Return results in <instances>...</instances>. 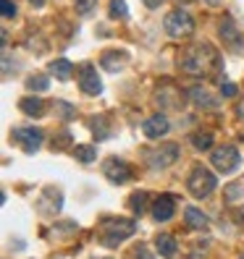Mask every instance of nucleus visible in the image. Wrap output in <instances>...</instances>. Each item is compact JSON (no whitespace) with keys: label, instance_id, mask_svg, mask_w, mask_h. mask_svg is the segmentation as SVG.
<instances>
[{"label":"nucleus","instance_id":"f257e3e1","mask_svg":"<svg viewBox=\"0 0 244 259\" xmlns=\"http://www.w3.org/2000/svg\"><path fill=\"white\" fill-rule=\"evenodd\" d=\"M218 50L210 45V42H197V45H189L179 53V68L189 76H210L213 68L218 66Z\"/></svg>","mask_w":244,"mask_h":259},{"label":"nucleus","instance_id":"f03ea898","mask_svg":"<svg viewBox=\"0 0 244 259\" xmlns=\"http://www.w3.org/2000/svg\"><path fill=\"white\" fill-rule=\"evenodd\" d=\"M134 230H137V225L129 217H102L100 228H97V235H100L102 246L115 249V246H121L126 238H132Z\"/></svg>","mask_w":244,"mask_h":259},{"label":"nucleus","instance_id":"7ed1b4c3","mask_svg":"<svg viewBox=\"0 0 244 259\" xmlns=\"http://www.w3.org/2000/svg\"><path fill=\"white\" fill-rule=\"evenodd\" d=\"M163 29H166V34L171 40H187L194 34V19L184 8H176L163 19Z\"/></svg>","mask_w":244,"mask_h":259},{"label":"nucleus","instance_id":"20e7f679","mask_svg":"<svg viewBox=\"0 0 244 259\" xmlns=\"http://www.w3.org/2000/svg\"><path fill=\"white\" fill-rule=\"evenodd\" d=\"M181 157V147L176 141H166L158 149H145V162L150 170H166Z\"/></svg>","mask_w":244,"mask_h":259},{"label":"nucleus","instance_id":"39448f33","mask_svg":"<svg viewBox=\"0 0 244 259\" xmlns=\"http://www.w3.org/2000/svg\"><path fill=\"white\" fill-rule=\"evenodd\" d=\"M215 175L205 168V165H194L192 173H189V178H187V188H189V194L194 199H207L213 191H215Z\"/></svg>","mask_w":244,"mask_h":259},{"label":"nucleus","instance_id":"423d86ee","mask_svg":"<svg viewBox=\"0 0 244 259\" xmlns=\"http://www.w3.org/2000/svg\"><path fill=\"white\" fill-rule=\"evenodd\" d=\"M14 141L27 155H34V152H40L45 134H42V128H14Z\"/></svg>","mask_w":244,"mask_h":259},{"label":"nucleus","instance_id":"0eeeda50","mask_svg":"<svg viewBox=\"0 0 244 259\" xmlns=\"http://www.w3.org/2000/svg\"><path fill=\"white\" fill-rule=\"evenodd\" d=\"M102 173H105V178L110 183H115V186H124V183H129L134 178L129 165H126L124 160H115V157H108L105 162H102Z\"/></svg>","mask_w":244,"mask_h":259},{"label":"nucleus","instance_id":"6e6552de","mask_svg":"<svg viewBox=\"0 0 244 259\" xmlns=\"http://www.w3.org/2000/svg\"><path fill=\"white\" fill-rule=\"evenodd\" d=\"M239 152L236 147H218L213 155H210V162H213V168L218 173H231V170H236L239 168Z\"/></svg>","mask_w":244,"mask_h":259},{"label":"nucleus","instance_id":"1a4fd4ad","mask_svg":"<svg viewBox=\"0 0 244 259\" xmlns=\"http://www.w3.org/2000/svg\"><path fill=\"white\" fill-rule=\"evenodd\" d=\"M79 87L84 94H89V97H97V94L102 92V81L97 76V71L92 66H81L79 68Z\"/></svg>","mask_w":244,"mask_h":259},{"label":"nucleus","instance_id":"9d476101","mask_svg":"<svg viewBox=\"0 0 244 259\" xmlns=\"http://www.w3.org/2000/svg\"><path fill=\"white\" fill-rule=\"evenodd\" d=\"M168 128H171L168 118L160 115V113H155V115H150L147 121L142 123V134H145L147 139H160V136L168 134Z\"/></svg>","mask_w":244,"mask_h":259},{"label":"nucleus","instance_id":"9b49d317","mask_svg":"<svg viewBox=\"0 0 244 259\" xmlns=\"http://www.w3.org/2000/svg\"><path fill=\"white\" fill-rule=\"evenodd\" d=\"M173 212H176V199H173L171 194H160L153 202V217L158 222H168L173 217Z\"/></svg>","mask_w":244,"mask_h":259},{"label":"nucleus","instance_id":"f8f14e48","mask_svg":"<svg viewBox=\"0 0 244 259\" xmlns=\"http://www.w3.org/2000/svg\"><path fill=\"white\" fill-rule=\"evenodd\" d=\"M155 249H158L160 256L173 259L176 251H179V243H176V238H173L171 233H160V235H155Z\"/></svg>","mask_w":244,"mask_h":259},{"label":"nucleus","instance_id":"ddd939ff","mask_svg":"<svg viewBox=\"0 0 244 259\" xmlns=\"http://www.w3.org/2000/svg\"><path fill=\"white\" fill-rule=\"evenodd\" d=\"M189 100L197 105V108H210V110L218 108V97H213V94L207 89H202V87H192L189 89Z\"/></svg>","mask_w":244,"mask_h":259},{"label":"nucleus","instance_id":"4468645a","mask_svg":"<svg viewBox=\"0 0 244 259\" xmlns=\"http://www.w3.org/2000/svg\"><path fill=\"white\" fill-rule=\"evenodd\" d=\"M155 100L160 102V108H176V105L181 102V94H179V89H173V87H158Z\"/></svg>","mask_w":244,"mask_h":259},{"label":"nucleus","instance_id":"2eb2a0df","mask_svg":"<svg viewBox=\"0 0 244 259\" xmlns=\"http://www.w3.org/2000/svg\"><path fill=\"white\" fill-rule=\"evenodd\" d=\"M184 222H187L189 228H197V230H202V228H207V215L202 209H197V207H187L184 209Z\"/></svg>","mask_w":244,"mask_h":259},{"label":"nucleus","instance_id":"dca6fc26","mask_svg":"<svg viewBox=\"0 0 244 259\" xmlns=\"http://www.w3.org/2000/svg\"><path fill=\"white\" fill-rule=\"evenodd\" d=\"M19 110H24L29 118H42L45 115V102L40 97H24V100H19Z\"/></svg>","mask_w":244,"mask_h":259},{"label":"nucleus","instance_id":"f3484780","mask_svg":"<svg viewBox=\"0 0 244 259\" xmlns=\"http://www.w3.org/2000/svg\"><path fill=\"white\" fill-rule=\"evenodd\" d=\"M124 61H126V55H124V53L110 50V53H102L100 66L105 68V71H110V74H115V71H121V68H124Z\"/></svg>","mask_w":244,"mask_h":259},{"label":"nucleus","instance_id":"a211bd4d","mask_svg":"<svg viewBox=\"0 0 244 259\" xmlns=\"http://www.w3.org/2000/svg\"><path fill=\"white\" fill-rule=\"evenodd\" d=\"M50 74L61 81H68L74 74V66H71V61H66V58H58V61L50 63Z\"/></svg>","mask_w":244,"mask_h":259},{"label":"nucleus","instance_id":"6ab92c4d","mask_svg":"<svg viewBox=\"0 0 244 259\" xmlns=\"http://www.w3.org/2000/svg\"><path fill=\"white\" fill-rule=\"evenodd\" d=\"M220 37H223V42H228V45H239V29H236V24L231 21V19H223L220 21Z\"/></svg>","mask_w":244,"mask_h":259},{"label":"nucleus","instance_id":"aec40b11","mask_svg":"<svg viewBox=\"0 0 244 259\" xmlns=\"http://www.w3.org/2000/svg\"><path fill=\"white\" fill-rule=\"evenodd\" d=\"M74 157H76L79 162L89 165V162L97 160V149L92 147V144H76V147H74Z\"/></svg>","mask_w":244,"mask_h":259},{"label":"nucleus","instance_id":"412c9836","mask_svg":"<svg viewBox=\"0 0 244 259\" xmlns=\"http://www.w3.org/2000/svg\"><path fill=\"white\" fill-rule=\"evenodd\" d=\"M241 196H244V178H239V181H234V183H228V186L223 188V199H226L228 204L239 202Z\"/></svg>","mask_w":244,"mask_h":259},{"label":"nucleus","instance_id":"4be33fe9","mask_svg":"<svg viewBox=\"0 0 244 259\" xmlns=\"http://www.w3.org/2000/svg\"><path fill=\"white\" fill-rule=\"evenodd\" d=\"M89 128H92V134H95V139L97 141H102V139H108V121L105 118H92L89 121Z\"/></svg>","mask_w":244,"mask_h":259},{"label":"nucleus","instance_id":"5701e85b","mask_svg":"<svg viewBox=\"0 0 244 259\" xmlns=\"http://www.w3.org/2000/svg\"><path fill=\"white\" fill-rule=\"evenodd\" d=\"M129 209L134 212V215H145V209H147V194H145V191L132 194V199H129Z\"/></svg>","mask_w":244,"mask_h":259},{"label":"nucleus","instance_id":"b1692460","mask_svg":"<svg viewBox=\"0 0 244 259\" xmlns=\"http://www.w3.org/2000/svg\"><path fill=\"white\" fill-rule=\"evenodd\" d=\"M48 87H50V79L45 74H34L27 79V89H32V92H45Z\"/></svg>","mask_w":244,"mask_h":259},{"label":"nucleus","instance_id":"393cba45","mask_svg":"<svg viewBox=\"0 0 244 259\" xmlns=\"http://www.w3.org/2000/svg\"><path fill=\"white\" fill-rule=\"evenodd\" d=\"M192 147L194 149H210L213 147V136L210 134H192Z\"/></svg>","mask_w":244,"mask_h":259},{"label":"nucleus","instance_id":"a878e982","mask_svg":"<svg viewBox=\"0 0 244 259\" xmlns=\"http://www.w3.org/2000/svg\"><path fill=\"white\" fill-rule=\"evenodd\" d=\"M53 108H55V113L61 115L63 121H71V118L76 115V113H74V105H68V102H63V100H58V102L53 105Z\"/></svg>","mask_w":244,"mask_h":259},{"label":"nucleus","instance_id":"bb28decb","mask_svg":"<svg viewBox=\"0 0 244 259\" xmlns=\"http://www.w3.org/2000/svg\"><path fill=\"white\" fill-rule=\"evenodd\" d=\"M95 6H97V0H74V8L79 16H89L95 11Z\"/></svg>","mask_w":244,"mask_h":259},{"label":"nucleus","instance_id":"cd10ccee","mask_svg":"<svg viewBox=\"0 0 244 259\" xmlns=\"http://www.w3.org/2000/svg\"><path fill=\"white\" fill-rule=\"evenodd\" d=\"M110 16L113 19H126L129 16V8H126L124 0H110Z\"/></svg>","mask_w":244,"mask_h":259},{"label":"nucleus","instance_id":"c85d7f7f","mask_svg":"<svg viewBox=\"0 0 244 259\" xmlns=\"http://www.w3.org/2000/svg\"><path fill=\"white\" fill-rule=\"evenodd\" d=\"M0 14H3V19H14L16 16V3L14 0H0Z\"/></svg>","mask_w":244,"mask_h":259},{"label":"nucleus","instance_id":"c756f323","mask_svg":"<svg viewBox=\"0 0 244 259\" xmlns=\"http://www.w3.org/2000/svg\"><path fill=\"white\" fill-rule=\"evenodd\" d=\"M68 144H71V134H68V131L53 136V149H66Z\"/></svg>","mask_w":244,"mask_h":259},{"label":"nucleus","instance_id":"7c9ffc66","mask_svg":"<svg viewBox=\"0 0 244 259\" xmlns=\"http://www.w3.org/2000/svg\"><path fill=\"white\" fill-rule=\"evenodd\" d=\"M239 87L231 84V81H226V84H220V97H236Z\"/></svg>","mask_w":244,"mask_h":259},{"label":"nucleus","instance_id":"2f4dec72","mask_svg":"<svg viewBox=\"0 0 244 259\" xmlns=\"http://www.w3.org/2000/svg\"><path fill=\"white\" fill-rule=\"evenodd\" d=\"M134 259H155V256H150L147 246H137V249H134Z\"/></svg>","mask_w":244,"mask_h":259},{"label":"nucleus","instance_id":"473e14b6","mask_svg":"<svg viewBox=\"0 0 244 259\" xmlns=\"http://www.w3.org/2000/svg\"><path fill=\"white\" fill-rule=\"evenodd\" d=\"M145 6H147L150 11H155V8H160V6H163V0H145Z\"/></svg>","mask_w":244,"mask_h":259},{"label":"nucleus","instance_id":"72a5a7b5","mask_svg":"<svg viewBox=\"0 0 244 259\" xmlns=\"http://www.w3.org/2000/svg\"><path fill=\"white\" fill-rule=\"evenodd\" d=\"M236 115H239V118H241V121H244V100H241V102L236 105Z\"/></svg>","mask_w":244,"mask_h":259},{"label":"nucleus","instance_id":"f704fd0d","mask_svg":"<svg viewBox=\"0 0 244 259\" xmlns=\"http://www.w3.org/2000/svg\"><path fill=\"white\" fill-rule=\"evenodd\" d=\"M29 3H32L34 8H42V6H45V0H29Z\"/></svg>","mask_w":244,"mask_h":259},{"label":"nucleus","instance_id":"c9c22d12","mask_svg":"<svg viewBox=\"0 0 244 259\" xmlns=\"http://www.w3.org/2000/svg\"><path fill=\"white\" fill-rule=\"evenodd\" d=\"M205 3H207V6H218V3H220V0H205Z\"/></svg>","mask_w":244,"mask_h":259},{"label":"nucleus","instance_id":"e433bc0d","mask_svg":"<svg viewBox=\"0 0 244 259\" xmlns=\"http://www.w3.org/2000/svg\"><path fill=\"white\" fill-rule=\"evenodd\" d=\"M95 259H108V256H95Z\"/></svg>","mask_w":244,"mask_h":259}]
</instances>
